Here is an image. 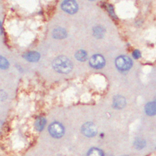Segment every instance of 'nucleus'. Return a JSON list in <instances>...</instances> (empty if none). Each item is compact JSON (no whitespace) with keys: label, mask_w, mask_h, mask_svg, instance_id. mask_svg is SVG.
I'll use <instances>...</instances> for the list:
<instances>
[{"label":"nucleus","mask_w":156,"mask_h":156,"mask_svg":"<svg viewBox=\"0 0 156 156\" xmlns=\"http://www.w3.org/2000/svg\"><path fill=\"white\" fill-rule=\"evenodd\" d=\"M53 68L56 71L61 73H68L71 71L72 62L67 57L60 56L56 58L52 64Z\"/></svg>","instance_id":"f257e3e1"},{"label":"nucleus","mask_w":156,"mask_h":156,"mask_svg":"<svg viewBox=\"0 0 156 156\" xmlns=\"http://www.w3.org/2000/svg\"><path fill=\"white\" fill-rule=\"evenodd\" d=\"M116 66L121 71H127L132 67V61L129 57L121 56L117 57L115 61Z\"/></svg>","instance_id":"f03ea898"},{"label":"nucleus","mask_w":156,"mask_h":156,"mask_svg":"<svg viewBox=\"0 0 156 156\" xmlns=\"http://www.w3.org/2000/svg\"><path fill=\"white\" fill-rule=\"evenodd\" d=\"M49 132L53 137L60 138L64 134V128L60 123L54 122L49 127Z\"/></svg>","instance_id":"7ed1b4c3"},{"label":"nucleus","mask_w":156,"mask_h":156,"mask_svg":"<svg viewBox=\"0 0 156 156\" xmlns=\"http://www.w3.org/2000/svg\"><path fill=\"white\" fill-rule=\"evenodd\" d=\"M82 132L88 137H94L97 134V128L96 126L92 123L88 122L84 124L82 127Z\"/></svg>","instance_id":"20e7f679"},{"label":"nucleus","mask_w":156,"mask_h":156,"mask_svg":"<svg viewBox=\"0 0 156 156\" xmlns=\"http://www.w3.org/2000/svg\"><path fill=\"white\" fill-rule=\"evenodd\" d=\"M90 64L93 68L100 69L103 67L105 65L104 57L100 54L94 55L90 60Z\"/></svg>","instance_id":"39448f33"},{"label":"nucleus","mask_w":156,"mask_h":156,"mask_svg":"<svg viewBox=\"0 0 156 156\" xmlns=\"http://www.w3.org/2000/svg\"><path fill=\"white\" fill-rule=\"evenodd\" d=\"M62 8L69 14H74L77 10V3L74 1H64L62 5Z\"/></svg>","instance_id":"423d86ee"},{"label":"nucleus","mask_w":156,"mask_h":156,"mask_svg":"<svg viewBox=\"0 0 156 156\" xmlns=\"http://www.w3.org/2000/svg\"><path fill=\"white\" fill-rule=\"evenodd\" d=\"M126 105L125 98L120 95L115 96L113 100V106L115 109H123Z\"/></svg>","instance_id":"0eeeda50"},{"label":"nucleus","mask_w":156,"mask_h":156,"mask_svg":"<svg viewBox=\"0 0 156 156\" xmlns=\"http://www.w3.org/2000/svg\"><path fill=\"white\" fill-rule=\"evenodd\" d=\"M145 112L149 116L156 115V102H149L145 106Z\"/></svg>","instance_id":"6e6552de"},{"label":"nucleus","mask_w":156,"mask_h":156,"mask_svg":"<svg viewBox=\"0 0 156 156\" xmlns=\"http://www.w3.org/2000/svg\"><path fill=\"white\" fill-rule=\"evenodd\" d=\"M24 57L26 60L29 62H36L39 59L40 55L38 52L32 51L26 53Z\"/></svg>","instance_id":"1a4fd4ad"},{"label":"nucleus","mask_w":156,"mask_h":156,"mask_svg":"<svg viewBox=\"0 0 156 156\" xmlns=\"http://www.w3.org/2000/svg\"><path fill=\"white\" fill-rule=\"evenodd\" d=\"M67 32L63 29L59 28L55 29L54 32H53V35L55 38L57 39H62L66 37Z\"/></svg>","instance_id":"9d476101"},{"label":"nucleus","mask_w":156,"mask_h":156,"mask_svg":"<svg viewBox=\"0 0 156 156\" xmlns=\"http://www.w3.org/2000/svg\"><path fill=\"white\" fill-rule=\"evenodd\" d=\"M46 124V120L43 118H39L36 120L35 123V127L36 130L39 131L42 130Z\"/></svg>","instance_id":"9b49d317"},{"label":"nucleus","mask_w":156,"mask_h":156,"mask_svg":"<svg viewBox=\"0 0 156 156\" xmlns=\"http://www.w3.org/2000/svg\"><path fill=\"white\" fill-rule=\"evenodd\" d=\"M87 156H104L103 152L98 148H92L88 152Z\"/></svg>","instance_id":"f8f14e48"},{"label":"nucleus","mask_w":156,"mask_h":156,"mask_svg":"<svg viewBox=\"0 0 156 156\" xmlns=\"http://www.w3.org/2000/svg\"><path fill=\"white\" fill-rule=\"evenodd\" d=\"M76 59L79 61H85L87 59V54L84 50L78 51L75 55Z\"/></svg>","instance_id":"ddd939ff"},{"label":"nucleus","mask_w":156,"mask_h":156,"mask_svg":"<svg viewBox=\"0 0 156 156\" xmlns=\"http://www.w3.org/2000/svg\"><path fill=\"white\" fill-rule=\"evenodd\" d=\"M105 30L101 26H96L94 29V34L98 38H101L103 37Z\"/></svg>","instance_id":"4468645a"},{"label":"nucleus","mask_w":156,"mask_h":156,"mask_svg":"<svg viewBox=\"0 0 156 156\" xmlns=\"http://www.w3.org/2000/svg\"><path fill=\"white\" fill-rule=\"evenodd\" d=\"M145 145H146V143L145 140H143L142 139H137V140L135 142V143H134L135 147L138 149L143 148V147H145Z\"/></svg>","instance_id":"2eb2a0df"},{"label":"nucleus","mask_w":156,"mask_h":156,"mask_svg":"<svg viewBox=\"0 0 156 156\" xmlns=\"http://www.w3.org/2000/svg\"><path fill=\"white\" fill-rule=\"evenodd\" d=\"M9 67V62L8 61L2 56H0V68L6 69Z\"/></svg>","instance_id":"dca6fc26"},{"label":"nucleus","mask_w":156,"mask_h":156,"mask_svg":"<svg viewBox=\"0 0 156 156\" xmlns=\"http://www.w3.org/2000/svg\"><path fill=\"white\" fill-rule=\"evenodd\" d=\"M132 56L135 59H137L141 57V53L138 50H135L132 53Z\"/></svg>","instance_id":"f3484780"},{"label":"nucleus","mask_w":156,"mask_h":156,"mask_svg":"<svg viewBox=\"0 0 156 156\" xmlns=\"http://www.w3.org/2000/svg\"><path fill=\"white\" fill-rule=\"evenodd\" d=\"M2 31H3V30H2V26H1V23H0V34H1L2 33Z\"/></svg>","instance_id":"a211bd4d"},{"label":"nucleus","mask_w":156,"mask_h":156,"mask_svg":"<svg viewBox=\"0 0 156 156\" xmlns=\"http://www.w3.org/2000/svg\"><path fill=\"white\" fill-rule=\"evenodd\" d=\"M125 156H126V155H125Z\"/></svg>","instance_id":"6ab92c4d"}]
</instances>
